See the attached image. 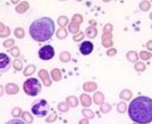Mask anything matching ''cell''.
Wrapping results in <instances>:
<instances>
[{"label": "cell", "mask_w": 152, "mask_h": 124, "mask_svg": "<svg viewBox=\"0 0 152 124\" xmlns=\"http://www.w3.org/2000/svg\"><path fill=\"white\" fill-rule=\"evenodd\" d=\"M130 119L138 124H148L152 122V99L146 96L134 99L129 106Z\"/></svg>", "instance_id": "obj_1"}, {"label": "cell", "mask_w": 152, "mask_h": 124, "mask_svg": "<svg viewBox=\"0 0 152 124\" xmlns=\"http://www.w3.org/2000/svg\"><path fill=\"white\" fill-rule=\"evenodd\" d=\"M55 30V23L53 20L49 17H42L31 23L29 27V34L36 42H44L52 37Z\"/></svg>", "instance_id": "obj_2"}, {"label": "cell", "mask_w": 152, "mask_h": 124, "mask_svg": "<svg viewBox=\"0 0 152 124\" xmlns=\"http://www.w3.org/2000/svg\"><path fill=\"white\" fill-rule=\"evenodd\" d=\"M23 89L26 95L30 97H36L40 94L42 91V84L38 79L31 77L24 82Z\"/></svg>", "instance_id": "obj_3"}, {"label": "cell", "mask_w": 152, "mask_h": 124, "mask_svg": "<svg viewBox=\"0 0 152 124\" xmlns=\"http://www.w3.org/2000/svg\"><path fill=\"white\" fill-rule=\"evenodd\" d=\"M50 104L46 100L44 99L35 100L31 107V111L33 114L41 118L47 116L50 112Z\"/></svg>", "instance_id": "obj_4"}, {"label": "cell", "mask_w": 152, "mask_h": 124, "mask_svg": "<svg viewBox=\"0 0 152 124\" xmlns=\"http://www.w3.org/2000/svg\"><path fill=\"white\" fill-rule=\"evenodd\" d=\"M39 58L43 61H49L55 56L54 48L50 45H46L41 47L38 51Z\"/></svg>", "instance_id": "obj_5"}, {"label": "cell", "mask_w": 152, "mask_h": 124, "mask_svg": "<svg viewBox=\"0 0 152 124\" xmlns=\"http://www.w3.org/2000/svg\"><path fill=\"white\" fill-rule=\"evenodd\" d=\"M12 62L10 57L4 53H0V73L8 72L12 66Z\"/></svg>", "instance_id": "obj_6"}, {"label": "cell", "mask_w": 152, "mask_h": 124, "mask_svg": "<svg viewBox=\"0 0 152 124\" xmlns=\"http://www.w3.org/2000/svg\"><path fill=\"white\" fill-rule=\"evenodd\" d=\"M94 45L90 41H85L82 42L80 46V52L84 55H89L94 50Z\"/></svg>", "instance_id": "obj_7"}, {"label": "cell", "mask_w": 152, "mask_h": 124, "mask_svg": "<svg viewBox=\"0 0 152 124\" xmlns=\"http://www.w3.org/2000/svg\"><path fill=\"white\" fill-rule=\"evenodd\" d=\"M4 124H27L26 122L21 119L15 118L8 121Z\"/></svg>", "instance_id": "obj_8"}, {"label": "cell", "mask_w": 152, "mask_h": 124, "mask_svg": "<svg viewBox=\"0 0 152 124\" xmlns=\"http://www.w3.org/2000/svg\"><path fill=\"white\" fill-rule=\"evenodd\" d=\"M58 1H68V0H58Z\"/></svg>", "instance_id": "obj_9"}]
</instances>
